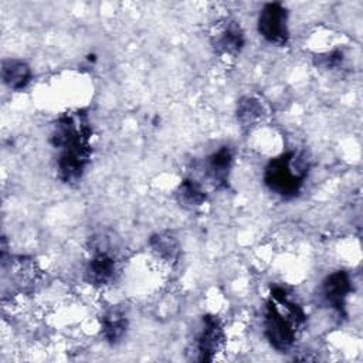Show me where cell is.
Masks as SVG:
<instances>
[{
  "label": "cell",
  "mask_w": 363,
  "mask_h": 363,
  "mask_svg": "<svg viewBox=\"0 0 363 363\" xmlns=\"http://www.w3.org/2000/svg\"><path fill=\"white\" fill-rule=\"evenodd\" d=\"M91 123L82 109L61 115L51 133V145L58 152L57 169L67 184L78 183L91 159Z\"/></svg>",
  "instance_id": "obj_1"
},
{
  "label": "cell",
  "mask_w": 363,
  "mask_h": 363,
  "mask_svg": "<svg viewBox=\"0 0 363 363\" xmlns=\"http://www.w3.org/2000/svg\"><path fill=\"white\" fill-rule=\"evenodd\" d=\"M303 322L305 313L296 302L289 299L288 291L284 286H274L264 319L265 336L271 346L278 352L289 350L296 339V330Z\"/></svg>",
  "instance_id": "obj_2"
},
{
  "label": "cell",
  "mask_w": 363,
  "mask_h": 363,
  "mask_svg": "<svg viewBox=\"0 0 363 363\" xmlns=\"http://www.w3.org/2000/svg\"><path fill=\"white\" fill-rule=\"evenodd\" d=\"M308 169L309 163L302 153L285 152L268 162L264 170V183L274 194L292 199L302 189Z\"/></svg>",
  "instance_id": "obj_3"
},
{
  "label": "cell",
  "mask_w": 363,
  "mask_h": 363,
  "mask_svg": "<svg viewBox=\"0 0 363 363\" xmlns=\"http://www.w3.org/2000/svg\"><path fill=\"white\" fill-rule=\"evenodd\" d=\"M257 28L259 35L269 44L285 45L289 40L288 11L282 3H267L258 14Z\"/></svg>",
  "instance_id": "obj_4"
},
{
  "label": "cell",
  "mask_w": 363,
  "mask_h": 363,
  "mask_svg": "<svg viewBox=\"0 0 363 363\" xmlns=\"http://www.w3.org/2000/svg\"><path fill=\"white\" fill-rule=\"evenodd\" d=\"M224 330L216 316L206 315L201 319V329L197 336V353L200 362H211L214 356L223 349Z\"/></svg>",
  "instance_id": "obj_5"
},
{
  "label": "cell",
  "mask_w": 363,
  "mask_h": 363,
  "mask_svg": "<svg viewBox=\"0 0 363 363\" xmlns=\"http://www.w3.org/2000/svg\"><path fill=\"white\" fill-rule=\"evenodd\" d=\"M118 274L116 258L105 248L96 247L85 268V279L94 286H105L113 282Z\"/></svg>",
  "instance_id": "obj_6"
},
{
  "label": "cell",
  "mask_w": 363,
  "mask_h": 363,
  "mask_svg": "<svg viewBox=\"0 0 363 363\" xmlns=\"http://www.w3.org/2000/svg\"><path fill=\"white\" fill-rule=\"evenodd\" d=\"M352 292V279L346 271L330 272L322 282V296L325 302L339 315H345L346 301Z\"/></svg>",
  "instance_id": "obj_7"
},
{
  "label": "cell",
  "mask_w": 363,
  "mask_h": 363,
  "mask_svg": "<svg viewBox=\"0 0 363 363\" xmlns=\"http://www.w3.org/2000/svg\"><path fill=\"white\" fill-rule=\"evenodd\" d=\"M234 163V152L230 146H221L206 160V177L216 189H225Z\"/></svg>",
  "instance_id": "obj_8"
},
{
  "label": "cell",
  "mask_w": 363,
  "mask_h": 363,
  "mask_svg": "<svg viewBox=\"0 0 363 363\" xmlns=\"http://www.w3.org/2000/svg\"><path fill=\"white\" fill-rule=\"evenodd\" d=\"M245 38H244V31L241 30L240 24L237 21H225L214 35V48L227 55H235L241 51L244 47Z\"/></svg>",
  "instance_id": "obj_9"
},
{
  "label": "cell",
  "mask_w": 363,
  "mask_h": 363,
  "mask_svg": "<svg viewBox=\"0 0 363 363\" xmlns=\"http://www.w3.org/2000/svg\"><path fill=\"white\" fill-rule=\"evenodd\" d=\"M3 82L13 91L26 88L31 79V68L21 60H4L1 65Z\"/></svg>",
  "instance_id": "obj_10"
},
{
  "label": "cell",
  "mask_w": 363,
  "mask_h": 363,
  "mask_svg": "<svg viewBox=\"0 0 363 363\" xmlns=\"http://www.w3.org/2000/svg\"><path fill=\"white\" fill-rule=\"evenodd\" d=\"M101 326L106 342L115 345L121 342V339L125 336L128 329V319L121 309L112 308L104 313L101 319Z\"/></svg>",
  "instance_id": "obj_11"
},
{
  "label": "cell",
  "mask_w": 363,
  "mask_h": 363,
  "mask_svg": "<svg viewBox=\"0 0 363 363\" xmlns=\"http://www.w3.org/2000/svg\"><path fill=\"white\" fill-rule=\"evenodd\" d=\"M176 197L180 206L187 207V208H194L201 206L206 201V193L201 189V186L191 179H184L177 190H176Z\"/></svg>",
  "instance_id": "obj_12"
},
{
  "label": "cell",
  "mask_w": 363,
  "mask_h": 363,
  "mask_svg": "<svg viewBox=\"0 0 363 363\" xmlns=\"http://www.w3.org/2000/svg\"><path fill=\"white\" fill-rule=\"evenodd\" d=\"M262 116V105L252 96H244L237 106V119L242 126H252Z\"/></svg>",
  "instance_id": "obj_13"
},
{
  "label": "cell",
  "mask_w": 363,
  "mask_h": 363,
  "mask_svg": "<svg viewBox=\"0 0 363 363\" xmlns=\"http://www.w3.org/2000/svg\"><path fill=\"white\" fill-rule=\"evenodd\" d=\"M150 247L157 257H160L169 262L174 261L177 258V254H179L177 241L169 234H156L155 237H152Z\"/></svg>",
  "instance_id": "obj_14"
},
{
  "label": "cell",
  "mask_w": 363,
  "mask_h": 363,
  "mask_svg": "<svg viewBox=\"0 0 363 363\" xmlns=\"http://www.w3.org/2000/svg\"><path fill=\"white\" fill-rule=\"evenodd\" d=\"M343 60V55H342V51L336 50V51H332L329 54H325V55H320L318 60H316V64L319 67H323V68H335L336 65H339Z\"/></svg>",
  "instance_id": "obj_15"
}]
</instances>
